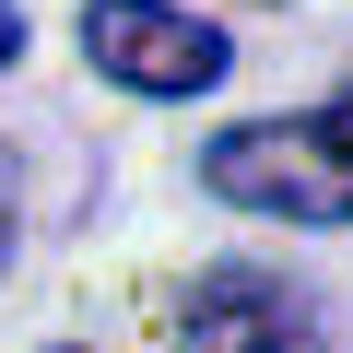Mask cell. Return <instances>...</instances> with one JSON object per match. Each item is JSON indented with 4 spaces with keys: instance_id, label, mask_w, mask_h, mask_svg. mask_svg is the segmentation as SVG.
Listing matches in <instances>:
<instances>
[{
    "instance_id": "6da1fadb",
    "label": "cell",
    "mask_w": 353,
    "mask_h": 353,
    "mask_svg": "<svg viewBox=\"0 0 353 353\" xmlns=\"http://www.w3.org/2000/svg\"><path fill=\"white\" fill-rule=\"evenodd\" d=\"M201 189L283 224H353V94L318 118H248L201 153Z\"/></svg>"
},
{
    "instance_id": "7a4b0ae2",
    "label": "cell",
    "mask_w": 353,
    "mask_h": 353,
    "mask_svg": "<svg viewBox=\"0 0 353 353\" xmlns=\"http://www.w3.org/2000/svg\"><path fill=\"white\" fill-rule=\"evenodd\" d=\"M83 59L106 83H130V94H201V83H224L236 48H224V24H189L176 0H94Z\"/></svg>"
},
{
    "instance_id": "3957f363",
    "label": "cell",
    "mask_w": 353,
    "mask_h": 353,
    "mask_svg": "<svg viewBox=\"0 0 353 353\" xmlns=\"http://www.w3.org/2000/svg\"><path fill=\"white\" fill-rule=\"evenodd\" d=\"M165 330H176V353H318L306 294H294V283H271V271H248V259L201 271L189 294L165 306Z\"/></svg>"
},
{
    "instance_id": "277c9868",
    "label": "cell",
    "mask_w": 353,
    "mask_h": 353,
    "mask_svg": "<svg viewBox=\"0 0 353 353\" xmlns=\"http://www.w3.org/2000/svg\"><path fill=\"white\" fill-rule=\"evenodd\" d=\"M12 59H24V12L0 0V71H12Z\"/></svg>"
},
{
    "instance_id": "5b68a950",
    "label": "cell",
    "mask_w": 353,
    "mask_h": 353,
    "mask_svg": "<svg viewBox=\"0 0 353 353\" xmlns=\"http://www.w3.org/2000/svg\"><path fill=\"white\" fill-rule=\"evenodd\" d=\"M0 259H12V189H0Z\"/></svg>"
}]
</instances>
